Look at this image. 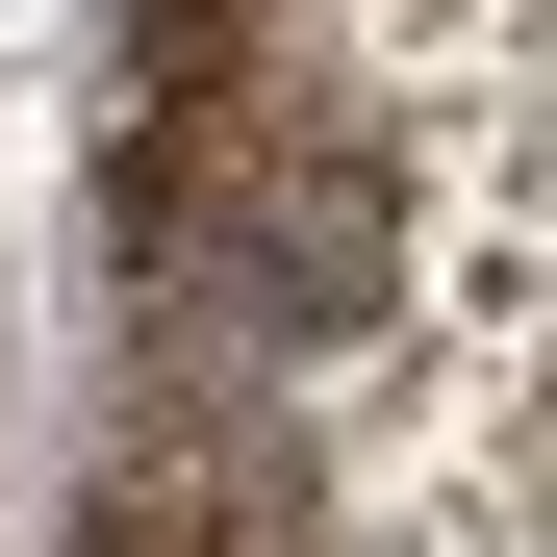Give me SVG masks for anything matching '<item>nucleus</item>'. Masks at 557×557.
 I'll use <instances>...</instances> for the list:
<instances>
[{
	"label": "nucleus",
	"instance_id": "nucleus-1",
	"mask_svg": "<svg viewBox=\"0 0 557 557\" xmlns=\"http://www.w3.org/2000/svg\"><path fill=\"white\" fill-rule=\"evenodd\" d=\"M228 278H253L278 330H381V278H406L381 152H355V127H253V177H228Z\"/></svg>",
	"mask_w": 557,
	"mask_h": 557
},
{
	"label": "nucleus",
	"instance_id": "nucleus-2",
	"mask_svg": "<svg viewBox=\"0 0 557 557\" xmlns=\"http://www.w3.org/2000/svg\"><path fill=\"white\" fill-rule=\"evenodd\" d=\"M102 557H305V532H278V456H253V482H228V456H127Z\"/></svg>",
	"mask_w": 557,
	"mask_h": 557
}]
</instances>
